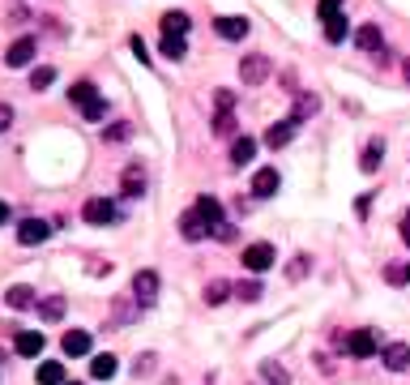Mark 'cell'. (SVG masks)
<instances>
[{"label":"cell","mask_w":410,"mask_h":385,"mask_svg":"<svg viewBox=\"0 0 410 385\" xmlns=\"http://www.w3.org/2000/svg\"><path fill=\"white\" fill-rule=\"evenodd\" d=\"M270 73H274V64H270V56H265V51H252V56H244V60H240V81H244V86H261Z\"/></svg>","instance_id":"obj_1"},{"label":"cell","mask_w":410,"mask_h":385,"mask_svg":"<svg viewBox=\"0 0 410 385\" xmlns=\"http://www.w3.org/2000/svg\"><path fill=\"white\" fill-rule=\"evenodd\" d=\"M274 261H278V253H274V244H265V240H257V244L244 249V270H248V274H265Z\"/></svg>","instance_id":"obj_2"},{"label":"cell","mask_w":410,"mask_h":385,"mask_svg":"<svg viewBox=\"0 0 410 385\" xmlns=\"http://www.w3.org/2000/svg\"><path fill=\"white\" fill-rule=\"evenodd\" d=\"M81 219L94 223V227H107V223H116V206H111L107 197H90V201L81 206Z\"/></svg>","instance_id":"obj_3"},{"label":"cell","mask_w":410,"mask_h":385,"mask_svg":"<svg viewBox=\"0 0 410 385\" xmlns=\"http://www.w3.org/2000/svg\"><path fill=\"white\" fill-rule=\"evenodd\" d=\"M347 351H351L355 360H372V356L381 351V343H376V334H372V330H351V339H347Z\"/></svg>","instance_id":"obj_4"},{"label":"cell","mask_w":410,"mask_h":385,"mask_svg":"<svg viewBox=\"0 0 410 385\" xmlns=\"http://www.w3.org/2000/svg\"><path fill=\"white\" fill-rule=\"evenodd\" d=\"M133 300H137V304H154V300H158V274H154V270H137V279H133Z\"/></svg>","instance_id":"obj_5"},{"label":"cell","mask_w":410,"mask_h":385,"mask_svg":"<svg viewBox=\"0 0 410 385\" xmlns=\"http://www.w3.org/2000/svg\"><path fill=\"white\" fill-rule=\"evenodd\" d=\"M47 236H51V227H47L43 219H26V223H17V244H26V249L43 244Z\"/></svg>","instance_id":"obj_6"},{"label":"cell","mask_w":410,"mask_h":385,"mask_svg":"<svg viewBox=\"0 0 410 385\" xmlns=\"http://www.w3.org/2000/svg\"><path fill=\"white\" fill-rule=\"evenodd\" d=\"M295 129H299V120H291V116L278 120V124H270V129H265V146H270V150H282V146L295 137Z\"/></svg>","instance_id":"obj_7"},{"label":"cell","mask_w":410,"mask_h":385,"mask_svg":"<svg viewBox=\"0 0 410 385\" xmlns=\"http://www.w3.org/2000/svg\"><path fill=\"white\" fill-rule=\"evenodd\" d=\"M43 347H47L43 330H21V334L13 339V351H17V356H26V360H34V356H39Z\"/></svg>","instance_id":"obj_8"},{"label":"cell","mask_w":410,"mask_h":385,"mask_svg":"<svg viewBox=\"0 0 410 385\" xmlns=\"http://www.w3.org/2000/svg\"><path fill=\"white\" fill-rule=\"evenodd\" d=\"M214 30H218L222 39L240 43V39H244V34L252 30V21H248V17H231V13H227V17H218V21H214Z\"/></svg>","instance_id":"obj_9"},{"label":"cell","mask_w":410,"mask_h":385,"mask_svg":"<svg viewBox=\"0 0 410 385\" xmlns=\"http://www.w3.org/2000/svg\"><path fill=\"white\" fill-rule=\"evenodd\" d=\"M278 184H282L278 167H261V171L252 176V197H274V193H278Z\"/></svg>","instance_id":"obj_10"},{"label":"cell","mask_w":410,"mask_h":385,"mask_svg":"<svg viewBox=\"0 0 410 385\" xmlns=\"http://www.w3.org/2000/svg\"><path fill=\"white\" fill-rule=\"evenodd\" d=\"M381 360H385V369H389V373H406V369H410V347H406V343H389V347L381 351Z\"/></svg>","instance_id":"obj_11"},{"label":"cell","mask_w":410,"mask_h":385,"mask_svg":"<svg viewBox=\"0 0 410 385\" xmlns=\"http://www.w3.org/2000/svg\"><path fill=\"white\" fill-rule=\"evenodd\" d=\"M180 236H184V240H205V236H210V223L197 214V206L180 219Z\"/></svg>","instance_id":"obj_12"},{"label":"cell","mask_w":410,"mask_h":385,"mask_svg":"<svg viewBox=\"0 0 410 385\" xmlns=\"http://www.w3.org/2000/svg\"><path fill=\"white\" fill-rule=\"evenodd\" d=\"M4 60H9V69H26V64L34 60V39H17V43L4 51Z\"/></svg>","instance_id":"obj_13"},{"label":"cell","mask_w":410,"mask_h":385,"mask_svg":"<svg viewBox=\"0 0 410 385\" xmlns=\"http://www.w3.org/2000/svg\"><path fill=\"white\" fill-rule=\"evenodd\" d=\"M120 189H124V197H141V193H145V171H141V163L124 167V176H120Z\"/></svg>","instance_id":"obj_14"},{"label":"cell","mask_w":410,"mask_h":385,"mask_svg":"<svg viewBox=\"0 0 410 385\" xmlns=\"http://www.w3.org/2000/svg\"><path fill=\"white\" fill-rule=\"evenodd\" d=\"M355 43H359L364 51H385V39H381V26H372V21H364V26L355 30Z\"/></svg>","instance_id":"obj_15"},{"label":"cell","mask_w":410,"mask_h":385,"mask_svg":"<svg viewBox=\"0 0 410 385\" xmlns=\"http://www.w3.org/2000/svg\"><path fill=\"white\" fill-rule=\"evenodd\" d=\"M317 111H321V99H317V94H308V90H304V94H295V111H291V120H299V124H304V120H308V116H317Z\"/></svg>","instance_id":"obj_16"},{"label":"cell","mask_w":410,"mask_h":385,"mask_svg":"<svg viewBox=\"0 0 410 385\" xmlns=\"http://www.w3.org/2000/svg\"><path fill=\"white\" fill-rule=\"evenodd\" d=\"M197 214H201V219L210 223V231H214V227L222 223V206H218V197H210V193H205V197H197Z\"/></svg>","instance_id":"obj_17"},{"label":"cell","mask_w":410,"mask_h":385,"mask_svg":"<svg viewBox=\"0 0 410 385\" xmlns=\"http://www.w3.org/2000/svg\"><path fill=\"white\" fill-rule=\"evenodd\" d=\"M60 347H64V356H86V351H90V334H86V330H68V334L60 339Z\"/></svg>","instance_id":"obj_18"},{"label":"cell","mask_w":410,"mask_h":385,"mask_svg":"<svg viewBox=\"0 0 410 385\" xmlns=\"http://www.w3.org/2000/svg\"><path fill=\"white\" fill-rule=\"evenodd\" d=\"M120 373V360L116 356H94L90 360V377H98V381H111Z\"/></svg>","instance_id":"obj_19"},{"label":"cell","mask_w":410,"mask_h":385,"mask_svg":"<svg viewBox=\"0 0 410 385\" xmlns=\"http://www.w3.org/2000/svg\"><path fill=\"white\" fill-rule=\"evenodd\" d=\"M252 154H257V141H252V137H235V141H231V163H235V167L252 163Z\"/></svg>","instance_id":"obj_20"},{"label":"cell","mask_w":410,"mask_h":385,"mask_svg":"<svg viewBox=\"0 0 410 385\" xmlns=\"http://www.w3.org/2000/svg\"><path fill=\"white\" fill-rule=\"evenodd\" d=\"M381 159H385V141L376 137V141H368V146H364V154H359V167H364V171H376V167H381Z\"/></svg>","instance_id":"obj_21"},{"label":"cell","mask_w":410,"mask_h":385,"mask_svg":"<svg viewBox=\"0 0 410 385\" xmlns=\"http://www.w3.org/2000/svg\"><path fill=\"white\" fill-rule=\"evenodd\" d=\"M4 304H9V309H34V291L17 283V287H9V291H4Z\"/></svg>","instance_id":"obj_22"},{"label":"cell","mask_w":410,"mask_h":385,"mask_svg":"<svg viewBox=\"0 0 410 385\" xmlns=\"http://www.w3.org/2000/svg\"><path fill=\"white\" fill-rule=\"evenodd\" d=\"M39 385H68L64 381V364H56V360H47V364H39Z\"/></svg>","instance_id":"obj_23"},{"label":"cell","mask_w":410,"mask_h":385,"mask_svg":"<svg viewBox=\"0 0 410 385\" xmlns=\"http://www.w3.org/2000/svg\"><path fill=\"white\" fill-rule=\"evenodd\" d=\"M163 34H188V13H180V9L163 13Z\"/></svg>","instance_id":"obj_24"},{"label":"cell","mask_w":410,"mask_h":385,"mask_svg":"<svg viewBox=\"0 0 410 385\" xmlns=\"http://www.w3.org/2000/svg\"><path fill=\"white\" fill-rule=\"evenodd\" d=\"M98 99V90H94V81H77L73 90H68V103H77V107H90Z\"/></svg>","instance_id":"obj_25"},{"label":"cell","mask_w":410,"mask_h":385,"mask_svg":"<svg viewBox=\"0 0 410 385\" xmlns=\"http://www.w3.org/2000/svg\"><path fill=\"white\" fill-rule=\"evenodd\" d=\"M39 317H43V321H60V317H64V296H47V300L39 304Z\"/></svg>","instance_id":"obj_26"},{"label":"cell","mask_w":410,"mask_h":385,"mask_svg":"<svg viewBox=\"0 0 410 385\" xmlns=\"http://www.w3.org/2000/svg\"><path fill=\"white\" fill-rule=\"evenodd\" d=\"M184 51H188L184 34H163V56H171V60H184Z\"/></svg>","instance_id":"obj_27"},{"label":"cell","mask_w":410,"mask_h":385,"mask_svg":"<svg viewBox=\"0 0 410 385\" xmlns=\"http://www.w3.org/2000/svg\"><path fill=\"white\" fill-rule=\"evenodd\" d=\"M231 291H235L231 283H222V279H214V283H205V304H222V300H227Z\"/></svg>","instance_id":"obj_28"},{"label":"cell","mask_w":410,"mask_h":385,"mask_svg":"<svg viewBox=\"0 0 410 385\" xmlns=\"http://www.w3.org/2000/svg\"><path fill=\"white\" fill-rule=\"evenodd\" d=\"M261 377H265L270 385H291V373H287L282 364H274V360H270V364H261Z\"/></svg>","instance_id":"obj_29"},{"label":"cell","mask_w":410,"mask_h":385,"mask_svg":"<svg viewBox=\"0 0 410 385\" xmlns=\"http://www.w3.org/2000/svg\"><path fill=\"white\" fill-rule=\"evenodd\" d=\"M347 30H351V26H347V17H342V13L325 21V39H329V43H342V39H347Z\"/></svg>","instance_id":"obj_30"},{"label":"cell","mask_w":410,"mask_h":385,"mask_svg":"<svg viewBox=\"0 0 410 385\" xmlns=\"http://www.w3.org/2000/svg\"><path fill=\"white\" fill-rule=\"evenodd\" d=\"M51 81H56V69H51V64H43V69L30 73V90H47Z\"/></svg>","instance_id":"obj_31"},{"label":"cell","mask_w":410,"mask_h":385,"mask_svg":"<svg viewBox=\"0 0 410 385\" xmlns=\"http://www.w3.org/2000/svg\"><path fill=\"white\" fill-rule=\"evenodd\" d=\"M235 296H240L244 304H257L265 291H261V283H257V279H248V283H240V287H235Z\"/></svg>","instance_id":"obj_32"},{"label":"cell","mask_w":410,"mask_h":385,"mask_svg":"<svg viewBox=\"0 0 410 385\" xmlns=\"http://www.w3.org/2000/svg\"><path fill=\"white\" fill-rule=\"evenodd\" d=\"M214 133H218V137H231V133H235V116H231V111H218V116H214Z\"/></svg>","instance_id":"obj_33"},{"label":"cell","mask_w":410,"mask_h":385,"mask_svg":"<svg viewBox=\"0 0 410 385\" xmlns=\"http://www.w3.org/2000/svg\"><path fill=\"white\" fill-rule=\"evenodd\" d=\"M304 274H308V257H304V253H299V257H295V261H291V266H287V279H291V283H299V279H304Z\"/></svg>","instance_id":"obj_34"},{"label":"cell","mask_w":410,"mask_h":385,"mask_svg":"<svg viewBox=\"0 0 410 385\" xmlns=\"http://www.w3.org/2000/svg\"><path fill=\"white\" fill-rule=\"evenodd\" d=\"M128 47H133V56H137L141 64H150V60H154V56L145 51V39H141V34H133V39H128Z\"/></svg>","instance_id":"obj_35"},{"label":"cell","mask_w":410,"mask_h":385,"mask_svg":"<svg viewBox=\"0 0 410 385\" xmlns=\"http://www.w3.org/2000/svg\"><path fill=\"white\" fill-rule=\"evenodd\" d=\"M103 137H107V141H128L133 129H128V124H111V129H103Z\"/></svg>","instance_id":"obj_36"},{"label":"cell","mask_w":410,"mask_h":385,"mask_svg":"<svg viewBox=\"0 0 410 385\" xmlns=\"http://www.w3.org/2000/svg\"><path fill=\"white\" fill-rule=\"evenodd\" d=\"M317 13H321V21H329V17H338V13H342V0H321V4H317Z\"/></svg>","instance_id":"obj_37"},{"label":"cell","mask_w":410,"mask_h":385,"mask_svg":"<svg viewBox=\"0 0 410 385\" xmlns=\"http://www.w3.org/2000/svg\"><path fill=\"white\" fill-rule=\"evenodd\" d=\"M214 240H222V244H231V240H235V223H227V219H222V223L214 227Z\"/></svg>","instance_id":"obj_38"},{"label":"cell","mask_w":410,"mask_h":385,"mask_svg":"<svg viewBox=\"0 0 410 385\" xmlns=\"http://www.w3.org/2000/svg\"><path fill=\"white\" fill-rule=\"evenodd\" d=\"M133 304H137V300H120V304H116V321H133V317H137Z\"/></svg>","instance_id":"obj_39"},{"label":"cell","mask_w":410,"mask_h":385,"mask_svg":"<svg viewBox=\"0 0 410 385\" xmlns=\"http://www.w3.org/2000/svg\"><path fill=\"white\" fill-rule=\"evenodd\" d=\"M214 103H218V111H231V107H235V90H218Z\"/></svg>","instance_id":"obj_40"},{"label":"cell","mask_w":410,"mask_h":385,"mask_svg":"<svg viewBox=\"0 0 410 385\" xmlns=\"http://www.w3.org/2000/svg\"><path fill=\"white\" fill-rule=\"evenodd\" d=\"M81 111H86V120H103V116H107V103H103V99H94V103H90V107H81Z\"/></svg>","instance_id":"obj_41"},{"label":"cell","mask_w":410,"mask_h":385,"mask_svg":"<svg viewBox=\"0 0 410 385\" xmlns=\"http://www.w3.org/2000/svg\"><path fill=\"white\" fill-rule=\"evenodd\" d=\"M385 279L398 287V283H406V270H402V266H385Z\"/></svg>","instance_id":"obj_42"},{"label":"cell","mask_w":410,"mask_h":385,"mask_svg":"<svg viewBox=\"0 0 410 385\" xmlns=\"http://www.w3.org/2000/svg\"><path fill=\"white\" fill-rule=\"evenodd\" d=\"M9 124H13V107H9V103H0V133H4Z\"/></svg>","instance_id":"obj_43"},{"label":"cell","mask_w":410,"mask_h":385,"mask_svg":"<svg viewBox=\"0 0 410 385\" xmlns=\"http://www.w3.org/2000/svg\"><path fill=\"white\" fill-rule=\"evenodd\" d=\"M9 219H13V210H9V201H0V227H4Z\"/></svg>","instance_id":"obj_44"},{"label":"cell","mask_w":410,"mask_h":385,"mask_svg":"<svg viewBox=\"0 0 410 385\" xmlns=\"http://www.w3.org/2000/svg\"><path fill=\"white\" fill-rule=\"evenodd\" d=\"M402 240H406V244H410V219H406V223H402Z\"/></svg>","instance_id":"obj_45"},{"label":"cell","mask_w":410,"mask_h":385,"mask_svg":"<svg viewBox=\"0 0 410 385\" xmlns=\"http://www.w3.org/2000/svg\"><path fill=\"white\" fill-rule=\"evenodd\" d=\"M402 77H406V81H410V56H406V60H402Z\"/></svg>","instance_id":"obj_46"},{"label":"cell","mask_w":410,"mask_h":385,"mask_svg":"<svg viewBox=\"0 0 410 385\" xmlns=\"http://www.w3.org/2000/svg\"><path fill=\"white\" fill-rule=\"evenodd\" d=\"M406 283H410V266H406Z\"/></svg>","instance_id":"obj_47"},{"label":"cell","mask_w":410,"mask_h":385,"mask_svg":"<svg viewBox=\"0 0 410 385\" xmlns=\"http://www.w3.org/2000/svg\"><path fill=\"white\" fill-rule=\"evenodd\" d=\"M68 385H81V381H68Z\"/></svg>","instance_id":"obj_48"}]
</instances>
